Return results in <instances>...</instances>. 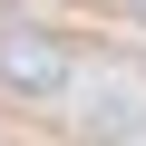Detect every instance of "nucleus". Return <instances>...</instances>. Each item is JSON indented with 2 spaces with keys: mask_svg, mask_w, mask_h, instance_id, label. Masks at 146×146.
I'll list each match as a JSON object with an SVG mask.
<instances>
[{
  "mask_svg": "<svg viewBox=\"0 0 146 146\" xmlns=\"http://www.w3.org/2000/svg\"><path fill=\"white\" fill-rule=\"evenodd\" d=\"M0 88H20V98H58V88H68V49L39 39V29H10V39H0Z\"/></svg>",
  "mask_w": 146,
  "mask_h": 146,
  "instance_id": "f257e3e1",
  "label": "nucleus"
},
{
  "mask_svg": "<svg viewBox=\"0 0 146 146\" xmlns=\"http://www.w3.org/2000/svg\"><path fill=\"white\" fill-rule=\"evenodd\" d=\"M136 10H146V0H136Z\"/></svg>",
  "mask_w": 146,
  "mask_h": 146,
  "instance_id": "f03ea898",
  "label": "nucleus"
}]
</instances>
